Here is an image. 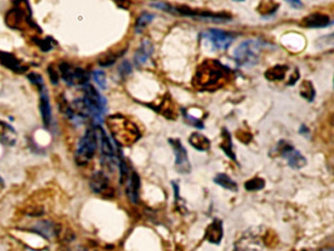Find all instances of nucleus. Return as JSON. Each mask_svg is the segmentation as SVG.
Listing matches in <instances>:
<instances>
[{
	"mask_svg": "<svg viewBox=\"0 0 334 251\" xmlns=\"http://www.w3.org/2000/svg\"><path fill=\"white\" fill-rule=\"evenodd\" d=\"M214 182H215V183L219 184L220 186H222L225 189H228L230 191H237V188H238L237 183L225 174H222V173L218 174L215 177Z\"/></svg>",
	"mask_w": 334,
	"mask_h": 251,
	"instance_id": "b1692460",
	"label": "nucleus"
},
{
	"mask_svg": "<svg viewBox=\"0 0 334 251\" xmlns=\"http://www.w3.org/2000/svg\"><path fill=\"white\" fill-rule=\"evenodd\" d=\"M153 19H154V15H153V14L148 13V12L142 13V14L137 18V20H136V22H135V27H134L135 32H136L137 34L141 33L142 30H143L148 24H150V23L152 22Z\"/></svg>",
	"mask_w": 334,
	"mask_h": 251,
	"instance_id": "bb28decb",
	"label": "nucleus"
},
{
	"mask_svg": "<svg viewBox=\"0 0 334 251\" xmlns=\"http://www.w3.org/2000/svg\"><path fill=\"white\" fill-rule=\"evenodd\" d=\"M140 178L136 172H133L128 179L127 194L133 203H137L139 198Z\"/></svg>",
	"mask_w": 334,
	"mask_h": 251,
	"instance_id": "a211bd4d",
	"label": "nucleus"
},
{
	"mask_svg": "<svg viewBox=\"0 0 334 251\" xmlns=\"http://www.w3.org/2000/svg\"><path fill=\"white\" fill-rule=\"evenodd\" d=\"M189 144L198 151H208L211 147V141L205 136L193 133L188 138Z\"/></svg>",
	"mask_w": 334,
	"mask_h": 251,
	"instance_id": "412c9836",
	"label": "nucleus"
},
{
	"mask_svg": "<svg viewBox=\"0 0 334 251\" xmlns=\"http://www.w3.org/2000/svg\"><path fill=\"white\" fill-rule=\"evenodd\" d=\"M117 60V56L111 54V55H103L99 60H98V64L101 67H109L111 65H113Z\"/></svg>",
	"mask_w": 334,
	"mask_h": 251,
	"instance_id": "473e14b6",
	"label": "nucleus"
},
{
	"mask_svg": "<svg viewBox=\"0 0 334 251\" xmlns=\"http://www.w3.org/2000/svg\"><path fill=\"white\" fill-rule=\"evenodd\" d=\"M260 5H263L265 7V9H263L262 11L263 14H272L278 7V5L273 2H262Z\"/></svg>",
	"mask_w": 334,
	"mask_h": 251,
	"instance_id": "f704fd0d",
	"label": "nucleus"
},
{
	"mask_svg": "<svg viewBox=\"0 0 334 251\" xmlns=\"http://www.w3.org/2000/svg\"><path fill=\"white\" fill-rule=\"evenodd\" d=\"M97 133L99 134V139H100V144H101V153H102V158H103V163L104 165H107L110 169L112 166H114L115 162V151L114 147L106 135L105 131L102 129L100 126H95Z\"/></svg>",
	"mask_w": 334,
	"mask_h": 251,
	"instance_id": "9b49d317",
	"label": "nucleus"
},
{
	"mask_svg": "<svg viewBox=\"0 0 334 251\" xmlns=\"http://www.w3.org/2000/svg\"><path fill=\"white\" fill-rule=\"evenodd\" d=\"M119 166H120V182L121 183H125L128 181L130 175H129V169H128L127 163L123 159V157H121Z\"/></svg>",
	"mask_w": 334,
	"mask_h": 251,
	"instance_id": "7c9ffc66",
	"label": "nucleus"
},
{
	"mask_svg": "<svg viewBox=\"0 0 334 251\" xmlns=\"http://www.w3.org/2000/svg\"><path fill=\"white\" fill-rule=\"evenodd\" d=\"M41 97H40V111L42 114L43 122L45 128H49L52 118V112H51V105L49 101V95L48 91L46 87H44L40 90Z\"/></svg>",
	"mask_w": 334,
	"mask_h": 251,
	"instance_id": "ddd939ff",
	"label": "nucleus"
},
{
	"mask_svg": "<svg viewBox=\"0 0 334 251\" xmlns=\"http://www.w3.org/2000/svg\"><path fill=\"white\" fill-rule=\"evenodd\" d=\"M47 73L49 75V78H50V82L53 84V85H57L59 83V76H58V73L55 71V69L53 68V66H49L47 68Z\"/></svg>",
	"mask_w": 334,
	"mask_h": 251,
	"instance_id": "e433bc0d",
	"label": "nucleus"
},
{
	"mask_svg": "<svg viewBox=\"0 0 334 251\" xmlns=\"http://www.w3.org/2000/svg\"><path fill=\"white\" fill-rule=\"evenodd\" d=\"M24 20L28 22V24L32 27L38 28L36 24L32 22V16H26V13L24 10H22L20 7H14L12 8L5 17V22L7 26L14 30H22L21 26L23 25Z\"/></svg>",
	"mask_w": 334,
	"mask_h": 251,
	"instance_id": "f8f14e48",
	"label": "nucleus"
},
{
	"mask_svg": "<svg viewBox=\"0 0 334 251\" xmlns=\"http://www.w3.org/2000/svg\"><path fill=\"white\" fill-rule=\"evenodd\" d=\"M35 229L46 236V237H50V236H53L54 233H55V228H54V226L52 225V223L48 222V221H43V222H39L36 226H35Z\"/></svg>",
	"mask_w": 334,
	"mask_h": 251,
	"instance_id": "393cba45",
	"label": "nucleus"
},
{
	"mask_svg": "<svg viewBox=\"0 0 334 251\" xmlns=\"http://www.w3.org/2000/svg\"><path fill=\"white\" fill-rule=\"evenodd\" d=\"M263 242L258 233L247 231L234 245V251H262Z\"/></svg>",
	"mask_w": 334,
	"mask_h": 251,
	"instance_id": "9d476101",
	"label": "nucleus"
},
{
	"mask_svg": "<svg viewBox=\"0 0 334 251\" xmlns=\"http://www.w3.org/2000/svg\"><path fill=\"white\" fill-rule=\"evenodd\" d=\"M84 99L89 109L90 116H92L95 123H100L101 117L106 111V99L98 92V91L93 86L89 84L84 86Z\"/></svg>",
	"mask_w": 334,
	"mask_h": 251,
	"instance_id": "39448f33",
	"label": "nucleus"
},
{
	"mask_svg": "<svg viewBox=\"0 0 334 251\" xmlns=\"http://www.w3.org/2000/svg\"><path fill=\"white\" fill-rule=\"evenodd\" d=\"M331 24L330 18L321 13H313L302 20V26L305 28L317 29V28H325Z\"/></svg>",
	"mask_w": 334,
	"mask_h": 251,
	"instance_id": "4468645a",
	"label": "nucleus"
},
{
	"mask_svg": "<svg viewBox=\"0 0 334 251\" xmlns=\"http://www.w3.org/2000/svg\"><path fill=\"white\" fill-rule=\"evenodd\" d=\"M4 187V182L2 180V178L0 177V189H2Z\"/></svg>",
	"mask_w": 334,
	"mask_h": 251,
	"instance_id": "ea45409f",
	"label": "nucleus"
},
{
	"mask_svg": "<svg viewBox=\"0 0 334 251\" xmlns=\"http://www.w3.org/2000/svg\"><path fill=\"white\" fill-rule=\"evenodd\" d=\"M93 79L95 83L103 90L106 89L107 87V80H106V74L105 72L101 70H96L93 72Z\"/></svg>",
	"mask_w": 334,
	"mask_h": 251,
	"instance_id": "c756f323",
	"label": "nucleus"
},
{
	"mask_svg": "<svg viewBox=\"0 0 334 251\" xmlns=\"http://www.w3.org/2000/svg\"><path fill=\"white\" fill-rule=\"evenodd\" d=\"M169 143L172 145L176 160V170L179 174H189L191 172V164L188 158V154L181 141L178 138H170Z\"/></svg>",
	"mask_w": 334,
	"mask_h": 251,
	"instance_id": "6e6552de",
	"label": "nucleus"
},
{
	"mask_svg": "<svg viewBox=\"0 0 334 251\" xmlns=\"http://www.w3.org/2000/svg\"><path fill=\"white\" fill-rule=\"evenodd\" d=\"M90 188L95 193H103L109 189V179L103 172H96L89 182Z\"/></svg>",
	"mask_w": 334,
	"mask_h": 251,
	"instance_id": "f3484780",
	"label": "nucleus"
},
{
	"mask_svg": "<svg viewBox=\"0 0 334 251\" xmlns=\"http://www.w3.org/2000/svg\"><path fill=\"white\" fill-rule=\"evenodd\" d=\"M0 60L5 67L16 73H24L28 70V67L21 65L19 60L10 53L0 51Z\"/></svg>",
	"mask_w": 334,
	"mask_h": 251,
	"instance_id": "6ab92c4d",
	"label": "nucleus"
},
{
	"mask_svg": "<svg viewBox=\"0 0 334 251\" xmlns=\"http://www.w3.org/2000/svg\"><path fill=\"white\" fill-rule=\"evenodd\" d=\"M231 74V70L220 61L207 59L196 69L192 85L201 91H214L226 85Z\"/></svg>",
	"mask_w": 334,
	"mask_h": 251,
	"instance_id": "f257e3e1",
	"label": "nucleus"
},
{
	"mask_svg": "<svg viewBox=\"0 0 334 251\" xmlns=\"http://www.w3.org/2000/svg\"><path fill=\"white\" fill-rule=\"evenodd\" d=\"M300 94L303 98L307 99L309 102H312L315 96V91L313 89L312 84L310 81H305L302 83L300 88Z\"/></svg>",
	"mask_w": 334,
	"mask_h": 251,
	"instance_id": "a878e982",
	"label": "nucleus"
},
{
	"mask_svg": "<svg viewBox=\"0 0 334 251\" xmlns=\"http://www.w3.org/2000/svg\"><path fill=\"white\" fill-rule=\"evenodd\" d=\"M263 44L259 41L248 40L240 44L234 51V60L239 67L250 68L255 66L260 58Z\"/></svg>",
	"mask_w": 334,
	"mask_h": 251,
	"instance_id": "7ed1b4c3",
	"label": "nucleus"
},
{
	"mask_svg": "<svg viewBox=\"0 0 334 251\" xmlns=\"http://www.w3.org/2000/svg\"><path fill=\"white\" fill-rule=\"evenodd\" d=\"M59 72L63 81L71 87L85 86L89 84V75L83 69L63 62L59 65Z\"/></svg>",
	"mask_w": 334,
	"mask_h": 251,
	"instance_id": "423d86ee",
	"label": "nucleus"
},
{
	"mask_svg": "<svg viewBox=\"0 0 334 251\" xmlns=\"http://www.w3.org/2000/svg\"><path fill=\"white\" fill-rule=\"evenodd\" d=\"M302 251H305V250H302Z\"/></svg>",
	"mask_w": 334,
	"mask_h": 251,
	"instance_id": "79ce46f5",
	"label": "nucleus"
},
{
	"mask_svg": "<svg viewBox=\"0 0 334 251\" xmlns=\"http://www.w3.org/2000/svg\"><path fill=\"white\" fill-rule=\"evenodd\" d=\"M17 132L4 121H0V142L6 146H14L17 142Z\"/></svg>",
	"mask_w": 334,
	"mask_h": 251,
	"instance_id": "dca6fc26",
	"label": "nucleus"
},
{
	"mask_svg": "<svg viewBox=\"0 0 334 251\" xmlns=\"http://www.w3.org/2000/svg\"><path fill=\"white\" fill-rule=\"evenodd\" d=\"M222 138L223 141L221 143V148L223 149V151L233 161L236 160L235 158V154L232 151V141H231V136L229 134V132L226 129H223V133H222Z\"/></svg>",
	"mask_w": 334,
	"mask_h": 251,
	"instance_id": "5701e85b",
	"label": "nucleus"
},
{
	"mask_svg": "<svg viewBox=\"0 0 334 251\" xmlns=\"http://www.w3.org/2000/svg\"><path fill=\"white\" fill-rule=\"evenodd\" d=\"M288 3L290 5H292L294 8H300L303 5V3L300 2V1H288Z\"/></svg>",
	"mask_w": 334,
	"mask_h": 251,
	"instance_id": "4c0bfd02",
	"label": "nucleus"
},
{
	"mask_svg": "<svg viewBox=\"0 0 334 251\" xmlns=\"http://www.w3.org/2000/svg\"><path fill=\"white\" fill-rule=\"evenodd\" d=\"M107 125L113 137L121 145H132L140 138V132L136 125L123 116L109 117Z\"/></svg>",
	"mask_w": 334,
	"mask_h": 251,
	"instance_id": "f03ea898",
	"label": "nucleus"
},
{
	"mask_svg": "<svg viewBox=\"0 0 334 251\" xmlns=\"http://www.w3.org/2000/svg\"><path fill=\"white\" fill-rule=\"evenodd\" d=\"M119 73L123 77L128 76L129 74L132 73V65L128 61H124L119 67Z\"/></svg>",
	"mask_w": 334,
	"mask_h": 251,
	"instance_id": "c9c22d12",
	"label": "nucleus"
},
{
	"mask_svg": "<svg viewBox=\"0 0 334 251\" xmlns=\"http://www.w3.org/2000/svg\"><path fill=\"white\" fill-rule=\"evenodd\" d=\"M279 152L283 158L287 160L289 167L295 170H299L307 165V160L298 150H296L291 144L281 140L279 143Z\"/></svg>",
	"mask_w": 334,
	"mask_h": 251,
	"instance_id": "1a4fd4ad",
	"label": "nucleus"
},
{
	"mask_svg": "<svg viewBox=\"0 0 334 251\" xmlns=\"http://www.w3.org/2000/svg\"><path fill=\"white\" fill-rule=\"evenodd\" d=\"M300 134H301V135H307V134H309V130H308V128H306L305 125H302V126H301V128H300Z\"/></svg>",
	"mask_w": 334,
	"mask_h": 251,
	"instance_id": "58836bf2",
	"label": "nucleus"
},
{
	"mask_svg": "<svg viewBox=\"0 0 334 251\" xmlns=\"http://www.w3.org/2000/svg\"><path fill=\"white\" fill-rule=\"evenodd\" d=\"M28 79H29V81H30L33 85L37 86V87L39 88V90H41V89H43L44 87H45L43 77H42L40 74H38V73H31V74H29V75H28Z\"/></svg>",
	"mask_w": 334,
	"mask_h": 251,
	"instance_id": "2f4dec72",
	"label": "nucleus"
},
{
	"mask_svg": "<svg viewBox=\"0 0 334 251\" xmlns=\"http://www.w3.org/2000/svg\"><path fill=\"white\" fill-rule=\"evenodd\" d=\"M320 251H334V250H333V248H331V247H330V248H325V249H322V250H320Z\"/></svg>",
	"mask_w": 334,
	"mask_h": 251,
	"instance_id": "a19ab883",
	"label": "nucleus"
},
{
	"mask_svg": "<svg viewBox=\"0 0 334 251\" xmlns=\"http://www.w3.org/2000/svg\"><path fill=\"white\" fill-rule=\"evenodd\" d=\"M223 235V223L219 219H215L206 228L205 238L207 241L213 244H219L222 241Z\"/></svg>",
	"mask_w": 334,
	"mask_h": 251,
	"instance_id": "2eb2a0df",
	"label": "nucleus"
},
{
	"mask_svg": "<svg viewBox=\"0 0 334 251\" xmlns=\"http://www.w3.org/2000/svg\"><path fill=\"white\" fill-rule=\"evenodd\" d=\"M265 184H266V182L264 179L256 177L247 181L244 183V187L248 191H257V190L263 189L265 187Z\"/></svg>",
	"mask_w": 334,
	"mask_h": 251,
	"instance_id": "cd10ccee",
	"label": "nucleus"
},
{
	"mask_svg": "<svg viewBox=\"0 0 334 251\" xmlns=\"http://www.w3.org/2000/svg\"><path fill=\"white\" fill-rule=\"evenodd\" d=\"M182 115H183L184 119H186L187 122H188L190 125H192L193 127H196V128H198V129H203V128H204L203 123H202L200 120L196 119L195 117H192V116H191L190 114H188L185 110H182Z\"/></svg>",
	"mask_w": 334,
	"mask_h": 251,
	"instance_id": "72a5a7b5",
	"label": "nucleus"
},
{
	"mask_svg": "<svg viewBox=\"0 0 334 251\" xmlns=\"http://www.w3.org/2000/svg\"><path fill=\"white\" fill-rule=\"evenodd\" d=\"M152 52H153V46H152L151 42L145 40L141 44L140 47L136 50V52L134 54V62H135V64L137 66L145 64L146 61L151 56Z\"/></svg>",
	"mask_w": 334,
	"mask_h": 251,
	"instance_id": "aec40b11",
	"label": "nucleus"
},
{
	"mask_svg": "<svg viewBox=\"0 0 334 251\" xmlns=\"http://www.w3.org/2000/svg\"><path fill=\"white\" fill-rule=\"evenodd\" d=\"M35 42L45 52L52 50L57 46V42L51 37H47L45 40H35Z\"/></svg>",
	"mask_w": 334,
	"mask_h": 251,
	"instance_id": "c85d7f7f",
	"label": "nucleus"
},
{
	"mask_svg": "<svg viewBox=\"0 0 334 251\" xmlns=\"http://www.w3.org/2000/svg\"><path fill=\"white\" fill-rule=\"evenodd\" d=\"M288 67L286 65H275L265 73V78L267 81L275 82V81H282L287 73Z\"/></svg>",
	"mask_w": 334,
	"mask_h": 251,
	"instance_id": "4be33fe9",
	"label": "nucleus"
},
{
	"mask_svg": "<svg viewBox=\"0 0 334 251\" xmlns=\"http://www.w3.org/2000/svg\"><path fill=\"white\" fill-rule=\"evenodd\" d=\"M201 36L217 50H226L234 41L232 34L220 29H210Z\"/></svg>",
	"mask_w": 334,
	"mask_h": 251,
	"instance_id": "0eeeda50",
	"label": "nucleus"
},
{
	"mask_svg": "<svg viewBox=\"0 0 334 251\" xmlns=\"http://www.w3.org/2000/svg\"><path fill=\"white\" fill-rule=\"evenodd\" d=\"M98 133L96 128H91L87 131L85 136L80 139L76 152V162L78 165H86L91 160L97 149Z\"/></svg>",
	"mask_w": 334,
	"mask_h": 251,
	"instance_id": "20e7f679",
	"label": "nucleus"
}]
</instances>
